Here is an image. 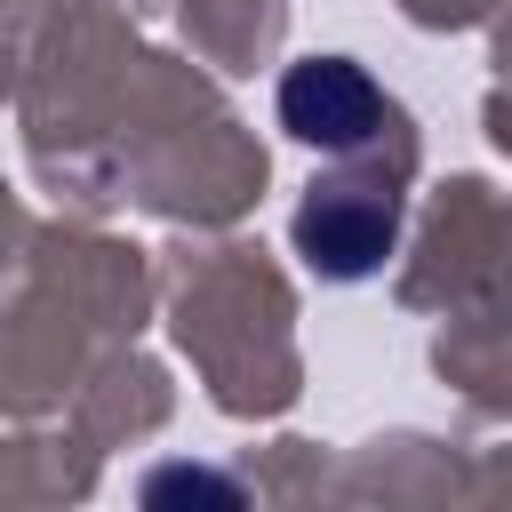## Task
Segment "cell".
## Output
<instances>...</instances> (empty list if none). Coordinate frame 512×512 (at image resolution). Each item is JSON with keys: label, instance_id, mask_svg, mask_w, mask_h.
I'll return each instance as SVG.
<instances>
[{"label": "cell", "instance_id": "1", "mask_svg": "<svg viewBox=\"0 0 512 512\" xmlns=\"http://www.w3.org/2000/svg\"><path fill=\"white\" fill-rule=\"evenodd\" d=\"M280 128L328 160H368L400 144V104L352 56H304L280 72Z\"/></svg>", "mask_w": 512, "mask_h": 512}, {"label": "cell", "instance_id": "2", "mask_svg": "<svg viewBox=\"0 0 512 512\" xmlns=\"http://www.w3.org/2000/svg\"><path fill=\"white\" fill-rule=\"evenodd\" d=\"M288 232H296V256L320 280H376L392 264V248H400V192L368 184V176L312 184Z\"/></svg>", "mask_w": 512, "mask_h": 512}]
</instances>
